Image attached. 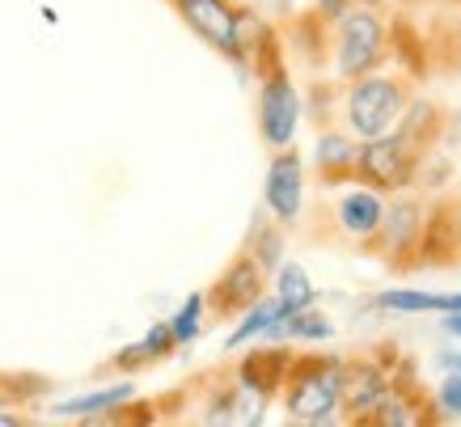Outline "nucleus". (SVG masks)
<instances>
[{
	"instance_id": "f257e3e1",
	"label": "nucleus",
	"mask_w": 461,
	"mask_h": 427,
	"mask_svg": "<svg viewBox=\"0 0 461 427\" xmlns=\"http://www.w3.org/2000/svg\"><path fill=\"white\" fill-rule=\"evenodd\" d=\"M393 56V26L373 5H351L330 26V68L335 81H360L385 68Z\"/></svg>"
},
{
	"instance_id": "f03ea898",
	"label": "nucleus",
	"mask_w": 461,
	"mask_h": 427,
	"mask_svg": "<svg viewBox=\"0 0 461 427\" xmlns=\"http://www.w3.org/2000/svg\"><path fill=\"white\" fill-rule=\"evenodd\" d=\"M339 368L343 359L330 351H296L280 386L284 419L293 423H335L339 419Z\"/></svg>"
},
{
	"instance_id": "7ed1b4c3",
	"label": "nucleus",
	"mask_w": 461,
	"mask_h": 427,
	"mask_svg": "<svg viewBox=\"0 0 461 427\" xmlns=\"http://www.w3.org/2000/svg\"><path fill=\"white\" fill-rule=\"evenodd\" d=\"M343 85V127L356 140L385 136L398 114L406 111V102L415 97V77L406 72H368L360 81H339Z\"/></svg>"
},
{
	"instance_id": "20e7f679",
	"label": "nucleus",
	"mask_w": 461,
	"mask_h": 427,
	"mask_svg": "<svg viewBox=\"0 0 461 427\" xmlns=\"http://www.w3.org/2000/svg\"><path fill=\"white\" fill-rule=\"evenodd\" d=\"M423 221H428V199H415V195H406V191L393 195V204L385 207L377 233L364 241V254L381 259L398 276L415 271L420 241H423Z\"/></svg>"
},
{
	"instance_id": "39448f33",
	"label": "nucleus",
	"mask_w": 461,
	"mask_h": 427,
	"mask_svg": "<svg viewBox=\"0 0 461 427\" xmlns=\"http://www.w3.org/2000/svg\"><path fill=\"white\" fill-rule=\"evenodd\" d=\"M440 419H445V411H440L436 394L415 377V364L402 359V364H393L390 386H385L377 406L360 419V427H432Z\"/></svg>"
},
{
	"instance_id": "423d86ee",
	"label": "nucleus",
	"mask_w": 461,
	"mask_h": 427,
	"mask_svg": "<svg viewBox=\"0 0 461 427\" xmlns=\"http://www.w3.org/2000/svg\"><path fill=\"white\" fill-rule=\"evenodd\" d=\"M428 166L415 149H406L402 140L385 132V136L360 140V152H356V178L360 186L377 195H402L420 182V169Z\"/></svg>"
},
{
	"instance_id": "0eeeda50",
	"label": "nucleus",
	"mask_w": 461,
	"mask_h": 427,
	"mask_svg": "<svg viewBox=\"0 0 461 427\" xmlns=\"http://www.w3.org/2000/svg\"><path fill=\"white\" fill-rule=\"evenodd\" d=\"M267 296V271L258 267L250 250L241 246L233 259L224 262V271L208 284L203 292V313L212 322H238L250 304H258Z\"/></svg>"
},
{
	"instance_id": "6e6552de",
	"label": "nucleus",
	"mask_w": 461,
	"mask_h": 427,
	"mask_svg": "<svg viewBox=\"0 0 461 427\" xmlns=\"http://www.w3.org/2000/svg\"><path fill=\"white\" fill-rule=\"evenodd\" d=\"M174 17L191 30L199 42H208L212 51H221L229 64L241 68V47H238V0H166Z\"/></svg>"
},
{
	"instance_id": "1a4fd4ad",
	"label": "nucleus",
	"mask_w": 461,
	"mask_h": 427,
	"mask_svg": "<svg viewBox=\"0 0 461 427\" xmlns=\"http://www.w3.org/2000/svg\"><path fill=\"white\" fill-rule=\"evenodd\" d=\"M393 351H373V356H356L343 359L339 368V411L348 423H360L364 414L373 411L390 386V372H393Z\"/></svg>"
},
{
	"instance_id": "9d476101",
	"label": "nucleus",
	"mask_w": 461,
	"mask_h": 427,
	"mask_svg": "<svg viewBox=\"0 0 461 427\" xmlns=\"http://www.w3.org/2000/svg\"><path fill=\"white\" fill-rule=\"evenodd\" d=\"M263 204H267V216L280 221L284 229L301 224V212H305V161H301L296 144L271 152V166H267V182H263Z\"/></svg>"
},
{
	"instance_id": "9b49d317",
	"label": "nucleus",
	"mask_w": 461,
	"mask_h": 427,
	"mask_svg": "<svg viewBox=\"0 0 461 427\" xmlns=\"http://www.w3.org/2000/svg\"><path fill=\"white\" fill-rule=\"evenodd\" d=\"M293 347H284V343H271L267 347H254V351H246L241 356V364L233 368V377H238V386H246L254 394V398H263V402H276L280 398V386H284V377H288V364H293Z\"/></svg>"
},
{
	"instance_id": "f8f14e48",
	"label": "nucleus",
	"mask_w": 461,
	"mask_h": 427,
	"mask_svg": "<svg viewBox=\"0 0 461 427\" xmlns=\"http://www.w3.org/2000/svg\"><path fill=\"white\" fill-rule=\"evenodd\" d=\"M420 267H461V246H457V229H453V199H432L428 204V221H423V241H420Z\"/></svg>"
},
{
	"instance_id": "ddd939ff",
	"label": "nucleus",
	"mask_w": 461,
	"mask_h": 427,
	"mask_svg": "<svg viewBox=\"0 0 461 427\" xmlns=\"http://www.w3.org/2000/svg\"><path fill=\"white\" fill-rule=\"evenodd\" d=\"M445 127H448V114L440 111L436 102H420V97H411V102H406V111L398 114V123H393L390 132L402 140L406 149H415L423 161H428V157L440 149Z\"/></svg>"
},
{
	"instance_id": "4468645a",
	"label": "nucleus",
	"mask_w": 461,
	"mask_h": 427,
	"mask_svg": "<svg viewBox=\"0 0 461 427\" xmlns=\"http://www.w3.org/2000/svg\"><path fill=\"white\" fill-rule=\"evenodd\" d=\"M335 224H339V233H348L356 237V241H368V237L377 233V224L381 216H385V199H381L377 191H368V186H351V191H343L335 199Z\"/></svg>"
},
{
	"instance_id": "2eb2a0df",
	"label": "nucleus",
	"mask_w": 461,
	"mask_h": 427,
	"mask_svg": "<svg viewBox=\"0 0 461 427\" xmlns=\"http://www.w3.org/2000/svg\"><path fill=\"white\" fill-rule=\"evenodd\" d=\"M356 152L360 140L348 127H318V178L321 186H339V182L356 178Z\"/></svg>"
},
{
	"instance_id": "dca6fc26",
	"label": "nucleus",
	"mask_w": 461,
	"mask_h": 427,
	"mask_svg": "<svg viewBox=\"0 0 461 427\" xmlns=\"http://www.w3.org/2000/svg\"><path fill=\"white\" fill-rule=\"evenodd\" d=\"M381 309L393 313H461V292H415V288H390L377 296Z\"/></svg>"
},
{
	"instance_id": "f3484780",
	"label": "nucleus",
	"mask_w": 461,
	"mask_h": 427,
	"mask_svg": "<svg viewBox=\"0 0 461 427\" xmlns=\"http://www.w3.org/2000/svg\"><path fill=\"white\" fill-rule=\"evenodd\" d=\"M127 398H136V386H131V381H123V386L94 389V394H81V398L59 402V406H51V414H59V419H102L106 411L123 406Z\"/></svg>"
},
{
	"instance_id": "a211bd4d",
	"label": "nucleus",
	"mask_w": 461,
	"mask_h": 427,
	"mask_svg": "<svg viewBox=\"0 0 461 427\" xmlns=\"http://www.w3.org/2000/svg\"><path fill=\"white\" fill-rule=\"evenodd\" d=\"M280 317H288V309H284L280 296H276V301H267L263 296V301L250 304V309L238 317V326H233V334L224 339V347H229V351H238V347H246L250 339H267V331H271Z\"/></svg>"
},
{
	"instance_id": "6ab92c4d",
	"label": "nucleus",
	"mask_w": 461,
	"mask_h": 427,
	"mask_svg": "<svg viewBox=\"0 0 461 427\" xmlns=\"http://www.w3.org/2000/svg\"><path fill=\"white\" fill-rule=\"evenodd\" d=\"M246 250H250L254 259H258V267L271 276V271L284 262V224L271 221V216H258V221H254V229H250Z\"/></svg>"
},
{
	"instance_id": "aec40b11",
	"label": "nucleus",
	"mask_w": 461,
	"mask_h": 427,
	"mask_svg": "<svg viewBox=\"0 0 461 427\" xmlns=\"http://www.w3.org/2000/svg\"><path fill=\"white\" fill-rule=\"evenodd\" d=\"M271 276H276V296L284 301L288 313H296V309H305V304L318 301V292H313V284H309L305 267H296V262H280Z\"/></svg>"
},
{
	"instance_id": "412c9836",
	"label": "nucleus",
	"mask_w": 461,
	"mask_h": 427,
	"mask_svg": "<svg viewBox=\"0 0 461 427\" xmlns=\"http://www.w3.org/2000/svg\"><path fill=\"white\" fill-rule=\"evenodd\" d=\"M51 389V381L47 377H39V372H0V406H26V402L42 398Z\"/></svg>"
},
{
	"instance_id": "4be33fe9",
	"label": "nucleus",
	"mask_w": 461,
	"mask_h": 427,
	"mask_svg": "<svg viewBox=\"0 0 461 427\" xmlns=\"http://www.w3.org/2000/svg\"><path fill=\"white\" fill-rule=\"evenodd\" d=\"M169 326H174V339L182 343H195L199 331H203V292H191L186 296V304H182L178 313L169 317Z\"/></svg>"
},
{
	"instance_id": "5701e85b",
	"label": "nucleus",
	"mask_w": 461,
	"mask_h": 427,
	"mask_svg": "<svg viewBox=\"0 0 461 427\" xmlns=\"http://www.w3.org/2000/svg\"><path fill=\"white\" fill-rule=\"evenodd\" d=\"M140 347L144 351H149V359H153V364H161V359H169L174 356V351H178V339H174V326H169V322H157L153 331L144 334L140 339Z\"/></svg>"
},
{
	"instance_id": "b1692460",
	"label": "nucleus",
	"mask_w": 461,
	"mask_h": 427,
	"mask_svg": "<svg viewBox=\"0 0 461 427\" xmlns=\"http://www.w3.org/2000/svg\"><path fill=\"white\" fill-rule=\"evenodd\" d=\"M153 359H149V351H144L140 343H131V347H123V351H114L111 356V368H119L123 377H136L140 368H149Z\"/></svg>"
},
{
	"instance_id": "393cba45",
	"label": "nucleus",
	"mask_w": 461,
	"mask_h": 427,
	"mask_svg": "<svg viewBox=\"0 0 461 427\" xmlns=\"http://www.w3.org/2000/svg\"><path fill=\"white\" fill-rule=\"evenodd\" d=\"M436 402L445 414H457L461 419V377H445V386L436 389Z\"/></svg>"
},
{
	"instance_id": "a878e982",
	"label": "nucleus",
	"mask_w": 461,
	"mask_h": 427,
	"mask_svg": "<svg viewBox=\"0 0 461 427\" xmlns=\"http://www.w3.org/2000/svg\"><path fill=\"white\" fill-rule=\"evenodd\" d=\"M313 9H318L326 22H339V17L351 9V0H313Z\"/></svg>"
},
{
	"instance_id": "bb28decb",
	"label": "nucleus",
	"mask_w": 461,
	"mask_h": 427,
	"mask_svg": "<svg viewBox=\"0 0 461 427\" xmlns=\"http://www.w3.org/2000/svg\"><path fill=\"white\" fill-rule=\"evenodd\" d=\"M436 368H445L448 377H461V351H440V356H436Z\"/></svg>"
},
{
	"instance_id": "cd10ccee",
	"label": "nucleus",
	"mask_w": 461,
	"mask_h": 427,
	"mask_svg": "<svg viewBox=\"0 0 461 427\" xmlns=\"http://www.w3.org/2000/svg\"><path fill=\"white\" fill-rule=\"evenodd\" d=\"M448 199H453V229H457V246H461V191L448 195Z\"/></svg>"
},
{
	"instance_id": "c85d7f7f",
	"label": "nucleus",
	"mask_w": 461,
	"mask_h": 427,
	"mask_svg": "<svg viewBox=\"0 0 461 427\" xmlns=\"http://www.w3.org/2000/svg\"><path fill=\"white\" fill-rule=\"evenodd\" d=\"M445 331L461 339V313H445Z\"/></svg>"
},
{
	"instance_id": "c756f323",
	"label": "nucleus",
	"mask_w": 461,
	"mask_h": 427,
	"mask_svg": "<svg viewBox=\"0 0 461 427\" xmlns=\"http://www.w3.org/2000/svg\"><path fill=\"white\" fill-rule=\"evenodd\" d=\"M351 5H373V9H381L385 0H351Z\"/></svg>"
},
{
	"instance_id": "7c9ffc66",
	"label": "nucleus",
	"mask_w": 461,
	"mask_h": 427,
	"mask_svg": "<svg viewBox=\"0 0 461 427\" xmlns=\"http://www.w3.org/2000/svg\"><path fill=\"white\" fill-rule=\"evenodd\" d=\"M436 5H457V9H461V0H436Z\"/></svg>"
}]
</instances>
